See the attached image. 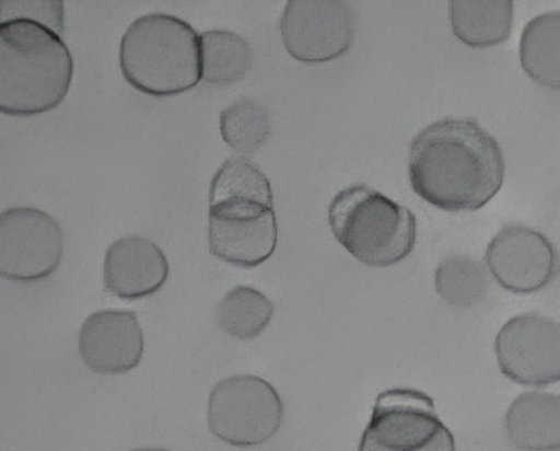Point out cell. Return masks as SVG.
I'll use <instances>...</instances> for the list:
<instances>
[{"mask_svg":"<svg viewBox=\"0 0 560 451\" xmlns=\"http://www.w3.org/2000/svg\"><path fill=\"white\" fill-rule=\"evenodd\" d=\"M408 165L412 190L448 212L487 206L505 173L497 138L472 117H445L423 128L409 148Z\"/></svg>","mask_w":560,"mask_h":451,"instance_id":"cell-1","label":"cell"},{"mask_svg":"<svg viewBox=\"0 0 560 451\" xmlns=\"http://www.w3.org/2000/svg\"><path fill=\"white\" fill-rule=\"evenodd\" d=\"M67 43L30 20L0 21V112L32 116L57 107L72 83Z\"/></svg>","mask_w":560,"mask_h":451,"instance_id":"cell-2","label":"cell"},{"mask_svg":"<svg viewBox=\"0 0 560 451\" xmlns=\"http://www.w3.org/2000/svg\"><path fill=\"white\" fill-rule=\"evenodd\" d=\"M120 67L128 83L149 95L190 90L201 80L198 32L174 14H144L121 37Z\"/></svg>","mask_w":560,"mask_h":451,"instance_id":"cell-3","label":"cell"},{"mask_svg":"<svg viewBox=\"0 0 560 451\" xmlns=\"http://www.w3.org/2000/svg\"><path fill=\"white\" fill-rule=\"evenodd\" d=\"M328 223L338 243L370 267L397 265L417 243L415 215L364 184L349 186L332 198Z\"/></svg>","mask_w":560,"mask_h":451,"instance_id":"cell-4","label":"cell"},{"mask_svg":"<svg viewBox=\"0 0 560 451\" xmlns=\"http://www.w3.org/2000/svg\"><path fill=\"white\" fill-rule=\"evenodd\" d=\"M359 451H456V446L428 394L393 389L376 398Z\"/></svg>","mask_w":560,"mask_h":451,"instance_id":"cell-5","label":"cell"},{"mask_svg":"<svg viewBox=\"0 0 560 451\" xmlns=\"http://www.w3.org/2000/svg\"><path fill=\"white\" fill-rule=\"evenodd\" d=\"M283 404L273 386L257 375H233L210 392V431L236 448H255L278 433Z\"/></svg>","mask_w":560,"mask_h":451,"instance_id":"cell-6","label":"cell"},{"mask_svg":"<svg viewBox=\"0 0 560 451\" xmlns=\"http://www.w3.org/2000/svg\"><path fill=\"white\" fill-rule=\"evenodd\" d=\"M63 255V232L42 209L0 212V278L32 282L50 277Z\"/></svg>","mask_w":560,"mask_h":451,"instance_id":"cell-7","label":"cell"},{"mask_svg":"<svg viewBox=\"0 0 560 451\" xmlns=\"http://www.w3.org/2000/svg\"><path fill=\"white\" fill-rule=\"evenodd\" d=\"M280 32L294 60L330 62L352 47L357 15L342 0H290L280 18Z\"/></svg>","mask_w":560,"mask_h":451,"instance_id":"cell-8","label":"cell"},{"mask_svg":"<svg viewBox=\"0 0 560 451\" xmlns=\"http://www.w3.org/2000/svg\"><path fill=\"white\" fill-rule=\"evenodd\" d=\"M209 248L219 259L238 267H257L272 256L278 243L273 206L225 198L209 203Z\"/></svg>","mask_w":560,"mask_h":451,"instance_id":"cell-9","label":"cell"},{"mask_svg":"<svg viewBox=\"0 0 560 451\" xmlns=\"http://www.w3.org/2000/svg\"><path fill=\"white\" fill-rule=\"evenodd\" d=\"M497 357L505 378L527 386L560 380V326L538 313L514 316L497 337Z\"/></svg>","mask_w":560,"mask_h":451,"instance_id":"cell-10","label":"cell"},{"mask_svg":"<svg viewBox=\"0 0 560 451\" xmlns=\"http://www.w3.org/2000/svg\"><path fill=\"white\" fill-rule=\"evenodd\" d=\"M487 265L500 287L513 293H533L557 276V252L551 241L522 224L505 226L490 241Z\"/></svg>","mask_w":560,"mask_h":451,"instance_id":"cell-11","label":"cell"},{"mask_svg":"<svg viewBox=\"0 0 560 451\" xmlns=\"http://www.w3.org/2000/svg\"><path fill=\"white\" fill-rule=\"evenodd\" d=\"M144 337L133 311L101 310L84 321L79 352L85 367L100 374H122L143 357Z\"/></svg>","mask_w":560,"mask_h":451,"instance_id":"cell-12","label":"cell"},{"mask_svg":"<svg viewBox=\"0 0 560 451\" xmlns=\"http://www.w3.org/2000/svg\"><path fill=\"white\" fill-rule=\"evenodd\" d=\"M163 250L140 235L117 240L106 251L104 281L107 292L124 300L152 297L168 279Z\"/></svg>","mask_w":560,"mask_h":451,"instance_id":"cell-13","label":"cell"},{"mask_svg":"<svg viewBox=\"0 0 560 451\" xmlns=\"http://www.w3.org/2000/svg\"><path fill=\"white\" fill-rule=\"evenodd\" d=\"M505 431L515 448L557 451L560 448V398L544 391L524 392L510 406Z\"/></svg>","mask_w":560,"mask_h":451,"instance_id":"cell-14","label":"cell"},{"mask_svg":"<svg viewBox=\"0 0 560 451\" xmlns=\"http://www.w3.org/2000/svg\"><path fill=\"white\" fill-rule=\"evenodd\" d=\"M450 19L452 31L465 45L500 46L513 32L514 3L510 0H452Z\"/></svg>","mask_w":560,"mask_h":451,"instance_id":"cell-15","label":"cell"},{"mask_svg":"<svg viewBox=\"0 0 560 451\" xmlns=\"http://www.w3.org/2000/svg\"><path fill=\"white\" fill-rule=\"evenodd\" d=\"M521 66L544 88H560V13L538 15L526 24L520 42Z\"/></svg>","mask_w":560,"mask_h":451,"instance_id":"cell-16","label":"cell"},{"mask_svg":"<svg viewBox=\"0 0 560 451\" xmlns=\"http://www.w3.org/2000/svg\"><path fill=\"white\" fill-rule=\"evenodd\" d=\"M201 79L212 84L240 82L253 63V50L244 37L233 31L212 30L199 35Z\"/></svg>","mask_w":560,"mask_h":451,"instance_id":"cell-17","label":"cell"},{"mask_svg":"<svg viewBox=\"0 0 560 451\" xmlns=\"http://www.w3.org/2000/svg\"><path fill=\"white\" fill-rule=\"evenodd\" d=\"M275 305L266 294L246 286L231 289L218 308V324L229 336L250 340L266 329Z\"/></svg>","mask_w":560,"mask_h":451,"instance_id":"cell-18","label":"cell"},{"mask_svg":"<svg viewBox=\"0 0 560 451\" xmlns=\"http://www.w3.org/2000/svg\"><path fill=\"white\" fill-rule=\"evenodd\" d=\"M435 291L446 303L470 309L485 298L488 276L485 267L474 257L450 255L435 268Z\"/></svg>","mask_w":560,"mask_h":451,"instance_id":"cell-19","label":"cell"},{"mask_svg":"<svg viewBox=\"0 0 560 451\" xmlns=\"http://www.w3.org/2000/svg\"><path fill=\"white\" fill-rule=\"evenodd\" d=\"M220 132L224 142L240 154H253L271 136L267 106L260 101L241 99L220 113Z\"/></svg>","mask_w":560,"mask_h":451,"instance_id":"cell-20","label":"cell"},{"mask_svg":"<svg viewBox=\"0 0 560 451\" xmlns=\"http://www.w3.org/2000/svg\"><path fill=\"white\" fill-rule=\"evenodd\" d=\"M245 198L273 206L271 184L260 169L245 158L225 160L210 184L209 203Z\"/></svg>","mask_w":560,"mask_h":451,"instance_id":"cell-21","label":"cell"},{"mask_svg":"<svg viewBox=\"0 0 560 451\" xmlns=\"http://www.w3.org/2000/svg\"><path fill=\"white\" fill-rule=\"evenodd\" d=\"M30 20L63 34V3L57 0H0V21Z\"/></svg>","mask_w":560,"mask_h":451,"instance_id":"cell-22","label":"cell"},{"mask_svg":"<svg viewBox=\"0 0 560 451\" xmlns=\"http://www.w3.org/2000/svg\"><path fill=\"white\" fill-rule=\"evenodd\" d=\"M132 451H170V450L160 449V448H147V449H137V450H132Z\"/></svg>","mask_w":560,"mask_h":451,"instance_id":"cell-23","label":"cell"}]
</instances>
